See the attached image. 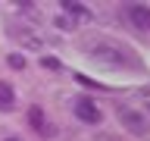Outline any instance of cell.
<instances>
[{"mask_svg": "<svg viewBox=\"0 0 150 141\" xmlns=\"http://www.w3.org/2000/svg\"><path fill=\"white\" fill-rule=\"evenodd\" d=\"M19 9H22V16H25V19H31V16L38 19V6H31V3H19Z\"/></svg>", "mask_w": 150, "mask_h": 141, "instance_id": "cell-12", "label": "cell"}, {"mask_svg": "<svg viewBox=\"0 0 150 141\" xmlns=\"http://www.w3.org/2000/svg\"><path fill=\"white\" fill-rule=\"evenodd\" d=\"M81 53L91 56L97 66H103V69H141V56L131 50V47H125L122 41H116V38H88V41H81Z\"/></svg>", "mask_w": 150, "mask_h": 141, "instance_id": "cell-1", "label": "cell"}, {"mask_svg": "<svg viewBox=\"0 0 150 141\" xmlns=\"http://www.w3.org/2000/svg\"><path fill=\"white\" fill-rule=\"evenodd\" d=\"M119 122L131 132V135H138V138H144V135L150 132L147 116H144L141 110H134V107H119Z\"/></svg>", "mask_w": 150, "mask_h": 141, "instance_id": "cell-2", "label": "cell"}, {"mask_svg": "<svg viewBox=\"0 0 150 141\" xmlns=\"http://www.w3.org/2000/svg\"><path fill=\"white\" fill-rule=\"evenodd\" d=\"M63 13L72 16L75 22H88V19H91V9L81 6V3H72V0H63Z\"/></svg>", "mask_w": 150, "mask_h": 141, "instance_id": "cell-6", "label": "cell"}, {"mask_svg": "<svg viewBox=\"0 0 150 141\" xmlns=\"http://www.w3.org/2000/svg\"><path fill=\"white\" fill-rule=\"evenodd\" d=\"M6 66L16 69V72H22V69H25V56H22V53H9L6 56Z\"/></svg>", "mask_w": 150, "mask_h": 141, "instance_id": "cell-10", "label": "cell"}, {"mask_svg": "<svg viewBox=\"0 0 150 141\" xmlns=\"http://www.w3.org/2000/svg\"><path fill=\"white\" fill-rule=\"evenodd\" d=\"M125 16H128V22L134 28L150 31V6L147 3H128V6H125Z\"/></svg>", "mask_w": 150, "mask_h": 141, "instance_id": "cell-4", "label": "cell"}, {"mask_svg": "<svg viewBox=\"0 0 150 141\" xmlns=\"http://www.w3.org/2000/svg\"><path fill=\"white\" fill-rule=\"evenodd\" d=\"M41 66H44V69H50V72H56V69H63V63H59L56 56H44V60H41Z\"/></svg>", "mask_w": 150, "mask_h": 141, "instance_id": "cell-11", "label": "cell"}, {"mask_svg": "<svg viewBox=\"0 0 150 141\" xmlns=\"http://www.w3.org/2000/svg\"><path fill=\"white\" fill-rule=\"evenodd\" d=\"M16 107V91L9 82H0V113H9Z\"/></svg>", "mask_w": 150, "mask_h": 141, "instance_id": "cell-7", "label": "cell"}, {"mask_svg": "<svg viewBox=\"0 0 150 141\" xmlns=\"http://www.w3.org/2000/svg\"><path fill=\"white\" fill-rule=\"evenodd\" d=\"M28 125L35 132H44V107H28Z\"/></svg>", "mask_w": 150, "mask_h": 141, "instance_id": "cell-8", "label": "cell"}, {"mask_svg": "<svg viewBox=\"0 0 150 141\" xmlns=\"http://www.w3.org/2000/svg\"><path fill=\"white\" fill-rule=\"evenodd\" d=\"M53 25L59 28V31H75V28H78V22H75L72 16H66V13H59V16L53 19Z\"/></svg>", "mask_w": 150, "mask_h": 141, "instance_id": "cell-9", "label": "cell"}, {"mask_svg": "<svg viewBox=\"0 0 150 141\" xmlns=\"http://www.w3.org/2000/svg\"><path fill=\"white\" fill-rule=\"evenodd\" d=\"M147 107H150V100H147Z\"/></svg>", "mask_w": 150, "mask_h": 141, "instance_id": "cell-14", "label": "cell"}, {"mask_svg": "<svg viewBox=\"0 0 150 141\" xmlns=\"http://www.w3.org/2000/svg\"><path fill=\"white\" fill-rule=\"evenodd\" d=\"M75 116H78L81 122H88V125H100L103 122L100 107H97L91 97H78V100H75Z\"/></svg>", "mask_w": 150, "mask_h": 141, "instance_id": "cell-3", "label": "cell"}, {"mask_svg": "<svg viewBox=\"0 0 150 141\" xmlns=\"http://www.w3.org/2000/svg\"><path fill=\"white\" fill-rule=\"evenodd\" d=\"M6 141H16V138H6Z\"/></svg>", "mask_w": 150, "mask_h": 141, "instance_id": "cell-13", "label": "cell"}, {"mask_svg": "<svg viewBox=\"0 0 150 141\" xmlns=\"http://www.w3.org/2000/svg\"><path fill=\"white\" fill-rule=\"evenodd\" d=\"M6 31H9L13 38H16V41H19L22 47H31V50H38V47H41V38H38L35 31H31V28L19 25V22H13V25H6Z\"/></svg>", "mask_w": 150, "mask_h": 141, "instance_id": "cell-5", "label": "cell"}]
</instances>
